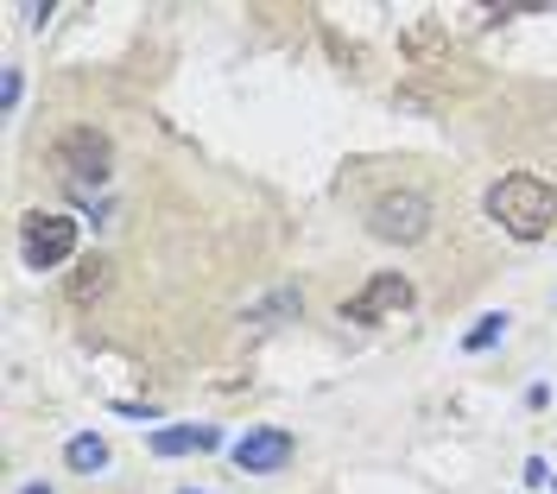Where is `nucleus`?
<instances>
[{"mask_svg": "<svg viewBox=\"0 0 557 494\" xmlns=\"http://www.w3.org/2000/svg\"><path fill=\"white\" fill-rule=\"evenodd\" d=\"M487 215H494L513 242H545L557 229V190L532 172H507L487 190Z\"/></svg>", "mask_w": 557, "mask_h": 494, "instance_id": "obj_1", "label": "nucleus"}, {"mask_svg": "<svg viewBox=\"0 0 557 494\" xmlns=\"http://www.w3.org/2000/svg\"><path fill=\"white\" fill-rule=\"evenodd\" d=\"M368 229H374L381 242H424V235H431V197L412 190V184L381 190L374 210H368Z\"/></svg>", "mask_w": 557, "mask_h": 494, "instance_id": "obj_2", "label": "nucleus"}, {"mask_svg": "<svg viewBox=\"0 0 557 494\" xmlns=\"http://www.w3.org/2000/svg\"><path fill=\"white\" fill-rule=\"evenodd\" d=\"M20 254H26L33 273L64 267L70 254H76V222H70V215H51V210H33L20 222Z\"/></svg>", "mask_w": 557, "mask_h": 494, "instance_id": "obj_3", "label": "nucleus"}, {"mask_svg": "<svg viewBox=\"0 0 557 494\" xmlns=\"http://www.w3.org/2000/svg\"><path fill=\"white\" fill-rule=\"evenodd\" d=\"M58 172H64L76 190L108 184V172H114V146H108V134H96V127H70L64 140H58Z\"/></svg>", "mask_w": 557, "mask_h": 494, "instance_id": "obj_4", "label": "nucleus"}, {"mask_svg": "<svg viewBox=\"0 0 557 494\" xmlns=\"http://www.w3.org/2000/svg\"><path fill=\"white\" fill-rule=\"evenodd\" d=\"M406 305H412V280H406V273H374V280L343 305V323H381V318H399Z\"/></svg>", "mask_w": 557, "mask_h": 494, "instance_id": "obj_5", "label": "nucleus"}, {"mask_svg": "<svg viewBox=\"0 0 557 494\" xmlns=\"http://www.w3.org/2000/svg\"><path fill=\"white\" fill-rule=\"evenodd\" d=\"M285 462H292V431H278V424H260V431H247L235 444V469L242 476H273Z\"/></svg>", "mask_w": 557, "mask_h": 494, "instance_id": "obj_6", "label": "nucleus"}, {"mask_svg": "<svg viewBox=\"0 0 557 494\" xmlns=\"http://www.w3.org/2000/svg\"><path fill=\"white\" fill-rule=\"evenodd\" d=\"M222 437L209 431V424H165V431H152V457H190V450H215Z\"/></svg>", "mask_w": 557, "mask_h": 494, "instance_id": "obj_7", "label": "nucleus"}, {"mask_svg": "<svg viewBox=\"0 0 557 494\" xmlns=\"http://www.w3.org/2000/svg\"><path fill=\"white\" fill-rule=\"evenodd\" d=\"M64 462L76 469V476H96L108 462V444L96 437V431H83V437H70V450H64Z\"/></svg>", "mask_w": 557, "mask_h": 494, "instance_id": "obj_8", "label": "nucleus"}, {"mask_svg": "<svg viewBox=\"0 0 557 494\" xmlns=\"http://www.w3.org/2000/svg\"><path fill=\"white\" fill-rule=\"evenodd\" d=\"M108 292V260H83L76 267V280H70V298L76 305H89V298H102Z\"/></svg>", "mask_w": 557, "mask_h": 494, "instance_id": "obj_9", "label": "nucleus"}, {"mask_svg": "<svg viewBox=\"0 0 557 494\" xmlns=\"http://www.w3.org/2000/svg\"><path fill=\"white\" fill-rule=\"evenodd\" d=\"M500 330H507V311H487V318H475V330L462 336V349H469V355L494 349V343H500Z\"/></svg>", "mask_w": 557, "mask_h": 494, "instance_id": "obj_10", "label": "nucleus"}, {"mask_svg": "<svg viewBox=\"0 0 557 494\" xmlns=\"http://www.w3.org/2000/svg\"><path fill=\"white\" fill-rule=\"evenodd\" d=\"M13 102H20V71L0 76V108H13Z\"/></svg>", "mask_w": 557, "mask_h": 494, "instance_id": "obj_11", "label": "nucleus"}, {"mask_svg": "<svg viewBox=\"0 0 557 494\" xmlns=\"http://www.w3.org/2000/svg\"><path fill=\"white\" fill-rule=\"evenodd\" d=\"M20 494H51V489H45V482H38V489H20Z\"/></svg>", "mask_w": 557, "mask_h": 494, "instance_id": "obj_12", "label": "nucleus"}, {"mask_svg": "<svg viewBox=\"0 0 557 494\" xmlns=\"http://www.w3.org/2000/svg\"><path fill=\"white\" fill-rule=\"evenodd\" d=\"M552 489H557V476H552Z\"/></svg>", "mask_w": 557, "mask_h": 494, "instance_id": "obj_13", "label": "nucleus"}, {"mask_svg": "<svg viewBox=\"0 0 557 494\" xmlns=\"http://www.w3.org/2000/svg\"><path fill=\"white\" fill-rule=\"evenodd\" d=\"M184 494H197V489H184Z\"/></svg>", "mask_w": 557, "mask_h": 494, "instance_id": "obj_14", "label": "nucleus"}]
</instances>
